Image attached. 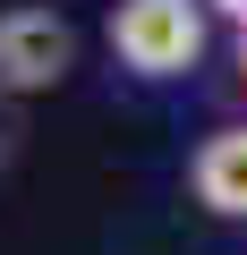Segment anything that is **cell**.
I'll return each mask as SVG.
<instances>
[{
	"mask_svg": "<svg viewBox=\"0 0 247 255\" xmlns=\"http://www.w3.org/2000/svg\"><path fill=\"white\" fill-rule=\"evenodd\" d=\"M188 187H196L205 213L247 221V128H213L196 145V162H188Z\"/></svg>",
	"mask_w": 247,
	"mask_h": 255,
	"instance_id": "cell-3",
	"label": "cell"
},
{
	"mask_svg": "<svg viewBox=\"0 0 247 255\" xmlns=\"http://www.w3.org/2000/svg\"><path fill=\"white\" fill-rule=\"evenodd\" d=\"M111 51L137 77H179L205 51V9L196 0H119L111 9Z\"/></svg>",
	"mask_w": 247,
	"mask_h": 255,
	"instance_id": "cell-1",
	"label": "cell"
},
{
	"mask_svg": "<svg viewBox=\"0 0 247 255\" xmlns=\"http://www.w3.org/2000/svg\"><path fill=\"white\" fill-rule=\"evenodd\" d=\"M68 68H77L68 17H51V9H9V17H0V85H9V94H43Z\"/></svg>",
	"mask_w": 247,
	"mask_h": 255,
	"instance_id": "cell-2",
	"label": "cell"
},
{
	"mask_svg": "<svg viewBox=\"0 0 247 255\" xmlns=\"http://www.w3.org/2000/svg\"><path fill=\"white\" fill-rule=\"evenodd\" d=\"M239 68H247V43H239Z\"/></svg>",
	"mask_w": 247,
	"mask_h": 255,
	"instance_id": "cell-5",
	"label": "cell"
},
{
	"mask_svg": "<svg viewBox=\"0 0 247 255\" xmlns=\"http://www.w3.org/2000/svg\"><path fill=\"white\" fill-rule=\"evenodd\" d=\"M213 9H222V17H239V26H247V0H213Z\"/></svg>",
	"mask_w": 247,
	"mask_h": 255,
	"instance_id": "cell-4",
	"label": "cell"
}]
</instances>
